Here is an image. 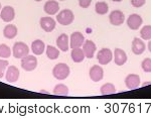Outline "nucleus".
Returning a JSON list of instances; mask_svg holds the SVG:
<instances>
[{
    "label": "nucleus",
    "instance_id": "15",
    "mask_svg": "<svg viewBox=\"0 0 151 119\" xmlns=\"http://www.w3.org/2000/svg\"><path fill=\"white\" fill-rule=\"evenodd\" d=\"M131 48H132V53L137 56H140L142 55L143 53L145 52V48H146V45L144 42L142 40L138 38H135L132 42V45H131Z\"/></svg>",
    "mask_w": 151,
    "mask_h": 119
},
{
    "label": "nucleus",
    "instance_id": "4",
    "mask_svg": "<svg viewBox=\"0 0 151 119\" xmlns=\"http://www.w3.org/2000/svg\"><path fill=\"white\" fill-rule=\"evenodd\" d=\"M36 67H37V59L35 58V56L27 55L21 59V68L24 71L31 72L35 70Z\"/></svg>",
    "mask_w": 151,
    "mask_h": 119
},
{
    "label": "nucleus",
    "instance_id": "31",
    "mask_svg": "<svg viewBox=\"0 0 151 119\" xmlns=\"http://www.w3.org/2000/svg\"><path fill=\"white\" fill-rule=\"evenodd\" d=\"M92 3V0H79V4L82 8H88Z\"/></svg>",
    "mask_w": 151,
    "mask_h": 119
},
{
    "label": "nucleus",
    "instance_id": "19",
    "mask_svg": "<svg viewBox=\"0 0 151 119\" xmlns=\"http://www.w3.org/2000/svg\"><path fill=\"white\" fill-rule=\"evenodd\" d=\"M45 50V43L41 40H35L31 43V50L35 56H40Z\"/></svg>",
    "mask_w": 151,
    "mask_h": 119
},
{
    "label": "nucleus",
    "instance_id": "35",
    "mask_svg": "<svg viewBox=\"0 0 151 119\" xmlns=\"http://www.w3.org/2000/svg\"><path fill=\"white\" fill-rule=\"evenodd\" d=\"M35 1H37V2H40V1H42V0H35Z\"/></svg>",
    "mask_w": 151,
    "mask_h": 119
},
{
    "label": "nucleus",
    "instance_id": "33",
    "mask_svg": "<svg viewBox=\"0 0 151 119\" xmlns=\"http://www.w3.org/2000/svg\"><path fill=\"white\" fill-rule=\"evenodd\" d=\"M147 85H151V82H145V83L142 85V87H144V86H147Z\"/></svg>",
    "mask_w": 151,
    "mask_h": 119
},
{
    "label": "nucleus",
    "instance_id": "3",
    "mask_svg": "<svg viewBox=\"0 0 151 119\" xmlns=\"http://www.w3.org/2000/svg\"><path fill=\"white\" fill-rule=\"evenodd\" d=\"M75 15L72 10L70 9H64V10L60 11V13L57 15L58 22L62 25H69L74 21Z\"/></svg>",
    "mask_w": 151,
    "mask_h": 119
},
{
    "label": "nucleus",
    "instance_id": "30",
    "mask_svg": "<svg viewBox=\"0 0 151 119\" xmlns=\"http://www.w3.org/2000/svg\"><path fill=\"white\" fill-rule=\"evenodd\" d=\"M146 0H131V4L132 6L136 7V8H139V7H142L145 4Z\"/></svg>",
    "mask_w": 151,
    "mask_h": 119
},
{
    "label": "nucleus",
    "instance_id": "11",
    "mask_svg": "<svg viewBox=\"0 0 151 119\" xmlns=\"http://www.w3.org/2000/svg\"><path fill=\"white\" fill-rule=\"evenodd\" d=\"M125 85L129 90L137 89L140 86V77L136 74H130L125 78Z\"/></svg>",
    "mask_w": 151,
    "mask_h": 119
},
{
    "label": "nucleus",
    "instance_id": "18",
    "mask_svg": "<svg viewBox=\"0 0 151 119\" xmlns=\"http://www.w3.org/2000/svg\"><path fill=\"white\" fill-rule=\"evenodd\" d=\"M57 45L62 52H68L70 48V40L69 36L65 33H63L57 38Z\"/></svg>",
    "mask_w": 151,
    "mask_h": 119
},
{
    "label": "nucleus",
    "instance_id": "24",
    "mask_svg": "<svg viewBox=\"0 0 151 119\" xmlns=\"http://www.w3.org/2000/svg\"><path fill=\"white\" fill-rule=\"evenodd\" d=\"M45 53H47V56L50 60H57L60 57V50L52 45H47Z\"/></svg>",
    "mask_w": 151,
    "mask_h": 119
},
{
    "label": "nucleus",
    "instance_id": "32",
    "mask_svg": "<svg viewBox=\"0 0 151 119\" xmlns=\"http://www.w3.org/2000/svg\"><path fill=\"white\" fill-rule=\"evenodd\" d=\"M148 50L151 53V40L149 42V43H148Z\"/></svg>",
    "mask_w": 151,
    "mask_h": 119
},
{
    "label": "nucleus",
    "instance_id": "9",
    "mask_svg": "<svg viewBox=\"0 0 151 119\" xmlns=\"http://www.w3.org/2000/svg\"><path fill=\"white\" fill-rule=\"evenodd\" d=\"M19 76H20V73H19L18 68H16L15 66H9L7 68V71L5 74L7 82H9V83H15L19 79Z\"/></svg>",
    "mask_w": 151,
    "mask_h": 119
},
{
    "label": "nucleus",
    "instance_id": "34",
    "mask_svg": "<svg viewBox=\"0 0 151 119\" xmlns=\"http://www.w3.org/2000/svg\"><path fill=\"white\" fill-rule=\"evenodd\" d=\"M112 1H114V2H121L122 0H112Z\"/></svg>",
    "mask_w": 151,
    "mask_h": 119
},
{
    "label": "nucleus",
    "instance_id": "29",
    "mask_svg": "<svg viewBox=\"0 0 151 119\" xmlns=\"http://www.w3.org/2000/svg\"><path fill=\"white\" fill-rule=\"evenodd\" d=\"M8 65L9 64H8V62H7L6 60H0V79L4 76L7 67H8Z\"/></svg>",
    "mask_w": 151,
    "mask_h": 119
},
{
    "label": "nucleus",
    "instance_id": "36",
    "mask_svg": "<svg viewBox=\"0 0 151 119\" xmlns=\"http://www.w3.org/2000/svg\"><path fill=\"white\" fill-rule=\"evenodd\" d=\"M0 11H1V4H0Z\"/></svg>",
    "mask_w": 151,
    "mask_h": 119
},
{
    "label": "nucleus",
    "instance_id": "1",
    "mask_svg": "<svg viewBox=\"0 0 151 119\" xmlns=\"http://www.w3.org/2000/svg\"><path fill=\"white\" fill-rule=\"evenodd\" d=\"M70 67L65 63H60L55 65L52 70V75L58 80H65L70 76Z\"/></svg>",
    "mask_w": 151,
    "mask_h": 119
},
{
    "label": "nucleus",
    "instance_id": "23",
    "mask_svg": "<svg viewBox=\"0 0 151 119\" xmlns=\"http://www.w3.org/2000/svg\"><path fill=\"white\" fill-rule=\"evenodd\" d=\"M102 95H111V94L116 93V87L112 83H106L100 89Z\"/></svg>",
    "mask_w": 151,
    "mask_h": 119
},
{
    "label": "nucleus",
    "instance_id": "20",
    "mask_svg": "<svg viewBox=\"0 0 151 119\" xmlns=\"http://www.w3.org/2000/svg\"><path fill=\"white\" fill-rule=\"evenodd\" d=\"M3 35L8 40H12L17 35V27L14 24H8L4 27Z\"/></svg>",
    "mask_w": 151,
    "mask_h": 119
},
{
    "label": "nucleus",
    "instance_id": "13",
    "mask_svg": "<svg viewBox=\"0 0 151 119\" xmlns=\"http://www.w3.org/2000/svg\"><path fill=\"white\" fill-rule=\"evenodd\" d=\"M89 75H90V78H91L92 81L100 82L104 78V71L100 66L95 65L90 69Z\"/></svg>",
    "mask_w": 151,
    "mask_h": 119
},
{
    "label": "nucleus",
    "instance_id": "12",
    "mask_svg": "<svg viewBox=\"0 0 151 119\" xmlns=\"http://www.w3.org/2000/svg\"><path fill=\"white\" fill-rule=\"evenodd\" d=\"M40 27L42 28L47 32H52L55 28V20L50 16H45V17L40 18Z\"/></svg>",
    "mask_w": 151,
    "mask_h": 119
},
{
    "label": "nucleus",
    "instance_id": "22",
    "mask_svg": "<svg viewBox=\"0 0 151 119\" xmlns=\"http://www.w3.org/2000/svg\"><path fill=\"white\" fill-rule=\"evenodd\" d=\"M53 94L57 96H67L69 95V88L65 84H58L53 88Z\"/></svg>",
    "mask_w": 151,
    "mask_h": 119
},
{
    "label": "nucleus",
    "instance_id": "14",
    "mask_svg": "<svg viewBox=\"0 0 151 119\" xmlns=\"http://www.w3.org/2000/svg\"><path fill=\"white\" fill-rule=\"evenodd\" d=\"M97 50L96 45L94 43V42L90 40H85L84 45H83V50H84L85 57L88 58V59H92L95 55V52Z\"/></svg>",
    "mask_w": 151,
    "mask_h": 119
},
{
    "label": "nucleus",
    "instance_id": "7",
    "mask_svg": "<svg viewBox=\"0 0 151 119\" xmlns=\"http://www.w3.org/2000/svg\"><path fill=\"white\" fill-rule=\"evenodd\" d=\"M143 23V19L139 15V14H131L127 19V25L130 30H139V27L142 25Z\"/></svg>",
    "mask_w": 151,
    "mask_h": 119
},
{
    "label": "nucleus",
    "instance_id": "10",
    "mask_svg": "<svg viewBox=\"0 0 151 119\" xmlns=\"http://www.w3.org/2000/svg\"><path fill=\"white\" fill-rule=\"evenodd\" d=\"M0 17L4 22H10L15 17V10L11 6H4L0 11Z\"/></svg>",
    "mask_w": 151,
    "mask_h": 119
},
{
    "label": "nucleus",
    "instance_id": "21",
    "mask_svg": "<svg viewBox=\"0 0 151 119\" xmlns=\"http://www.w3.org/2000/svg\"><path fill=\"white\" fill-rule=\"evenodd\" d=\"M70 57H72V59L75 63H82L85 58H86L84 54V50L81 48H73L72 53H70Z\"/></svg>",
    "mask_w": 151,
    "mask_h": 119
},
{
    "label": "nucleus",
    "instance_id": "28",
    "mask_svg": "<svg viewBox=\"0 0 151 119\" xmlns=\"http://www.w3.org/2000/svg\"><path fill=\"white\" fill-rule=\"evenodd\" d=\"M141 68L146 73H151V59L150 58H146L141 63Z\"/></svg>",
    "mask_w": 151,
    "mask_h": 119
},
{
    "label": "nucleus",
    "instance_id": "17",
    "mask_svg": "<svg viewBox=\"0 0 151 119\" xmlns=\"http://www.w3.org/2000/svg\"><path fill=\"white\" fill-rule=\"evenodd\" d=\"M45 11L47 12L48 15H55L60 11V4L55 0H48L43 7Z\"/></svg>",
    "mask_w": 151,
    "mask_h": 119
},
{
    "label": "nucleus",
    "instance_id": "6",
    "mask_svg": "<svg viewBox=\"0 0 151 119\" xmlns=\"http://www.w3.org/2000/svg\"><path fill=\"white\" fill-rule=\"evenodd\" d=\"M85 36L82 32L80 31H75V32L72 33L70 35V47L72 48H81L83 47L85 43Z\"/></svg>",
    "mask_w": 151,
    "mask_h": 119
},
{
    "label": "nucleus",
    "instance_id": "8",
    "mask_svg": "<svg viewBox=\"0 0 151 119\" xmlns=\"http://www.w3.org/2000/svg\"><path fill=\"white\" fill-rule=\"evenodd\" d=\"M124 20H125V15L122 11L120 10H114L112 11L109 15V21L112 25L115 26H119L121 24L124 23Z\"/></svg>",
    "mask_w": 151,
    "mask_h": 119
},
{
    "label": "nucleus",
    "instance_id": "26",
    "mask_svg": "<svg viewBox=\"0 0 151 119\" xmlns=\"http://www.w3.org/2000/svg\"><path fill=\"white\" fill-rule=\"evenodd\" d=\"M11 56V48L7 45H0V58L2 59H8Z\"/></svg>",
    "mask_w": 151,
    "mask_h": 119
},
{
    "label": "nucleus",
    "instance_id": "16",
    "mask_svg": "<svg viewBox=\"0 0 151 119\" xmlns=\"http://www.w3.org/2000/svg\"><path fill=\"white\" fill-rule=\"evenodd\" d=\"M128 60V57L126 53L121 48H115L114 50V62L117 66H123L126 64Z\"/></svg>",
    "mask_w": 151,
    "mask_h": 119
},
{
    "label": "nucleus",
    "instance_id": "27",
    "mask_svg": "<svg viewBox=\"0 0 151 119\" xmlns=\"http://www.w3.org/2000/svg\"><path fill=\"white\" fill-rule=\"evenodd\" d=\"M140 36L142 38V40H151V25L143 26L140 30Z\"/></svg>",
    "mask_w": 151,
    "mask_h": 119
},
{
    "label": "nucleus",
    "instance_id": "5",
    "mask_svg": "<svg viewBox=\"0 0 151 119\" xmlns=\"http://www.w3.org/2000/svg\"><path fill=\"white\" fill-rule=\"evenodd\" d=\"M97 60L100 63V65H108L113 60V54H112L110 48H104L100 50L98 52V55H97Z\"/></svg>",
    "mask_w": 151,
    "mask_h": 119
},
{
    "label": "nucleus",
    "instance_id": "25",
    "mask_svg": "<svg viewBox=\"0 0 151 119\" xmlns=\"http://www.w3.org/2000/svg\"><path fill=\"white\" fill-rule=\"evenodd\" d=\"M95 10L100 15H104V14L108 13L109 6L106 2H97L96 6H95Z\"/></svg>",
    "mask_w": 151,
    "mask_h": 119
},
{
    "label": "nucleus",
    "instance_id": "37",
    "mask_svg": "<svg viewBox=\"0 0 151 119\" xmlns=\"http://www.w3.org/2000/svg\"><path fill=\"white\" fill-rule=\"evenodd\" d=\"M60 1H65V0H60Z\"/></svg>",
    "mask_w": 151,
    "mask_h": 119
},
{
    "label": "nucleus",
    "instance_id": "2",
    "mask_svg": "<svg viewBox=\"0 0 151 119\" xmlns=\"http://www.w3.org/2000/svg\"><path fill=\"white\" fill-rule=\"evenodd\" d=\"M29 53V48L26 43L22 42H17L14 43L13 48H12V55L15 59H22L26 57Z\"/></svg>",
    "mask_w": 151,
    "mask_h": 119
}]
</instances>
